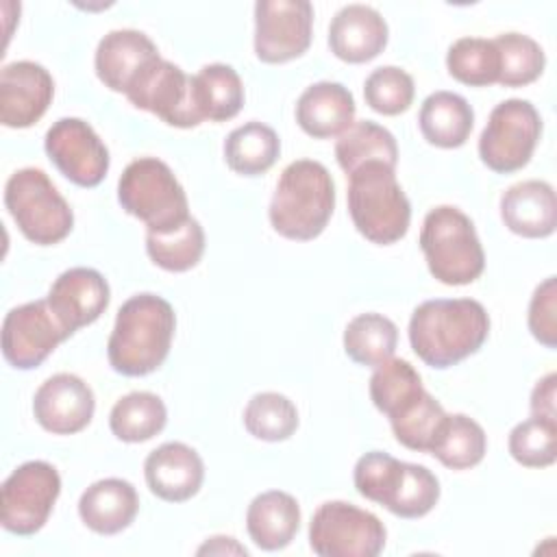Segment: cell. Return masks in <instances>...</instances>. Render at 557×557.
<instances>
[{
  "label": "cell",
  "instance_id": "1",
  "mask_svg": "<svg viewBox=\"0 0 557 557\" xmlns=\"http://www.w3.org/2000/svg\"><path fill=\"white\" fill-rule=\"evenodd\" d=\"M490 335V315L472 298L420 302L409 320V344L426 366L444 370L474 355Z\"/></svg>",
  "mask_w": 557,
  "mask_h": 557
},
{
  "label": "cell",
  "instance_id": "2",
  "mask_svg": "<svg viewBox=\"0 0 557 557\" xmlns=\"http://www.w3.org/2000/svg\"><path fill=\"white\" fill-rule=\"evenodd\" d=\"M174 329L176 315L165 298L148 292L131 296L117 309L107 342L111 368L124 376L154 372L170 355Z\"/></svg>",
  "mask_w": 557,
  "mask_h": 557
},
{
  "label": "cell",
  "instance_id": "3",
  "mask_svg": "<svg viewBox=\"0 0 557 557\" xmlns=\"http://www.w3.org/2000/svg\"><path fill=\"white\" fill-rule=\"evenodd\" d=\"M335 209V183L313 159L292 161L278 176L268 218L285 239L309 242L322 235Z\"/></svg>",
  "mask_w": 557,
  "mask_h": 557
},
{
  "label": "cell",
  "instance_id": "4",
  "mask_svg": "<svg viewBox=\"0 0 557 557\" xmlns=\"http://www.w3.org/2000/svg\"><path fill=\"white\" fill-rule=\"evenodd\" d=\"M352 481L363 498L405 520L426 516L440 500V481L426 466L400 461L381 450L357 459Z\"/></svg>",
  "mask_w": 557,
  "mask_h": 557
},
{
  "label": "cell",
  "instance_id": "5",
  "mask_svg": "<svg viewBox=\"0 0 557 557\" xmlns=\"http://www.w3.org/2000/svg\"><path fill=\"white\" fill-rule=\"evenodd\" d=\"M348 211L355 228L379 246L403 239L411 222L409 198L394 168L383 163H366L348 174Z\"/></svg>",
  "mask_w": 557,
  "mask_h": 557
},
{
  "label": "cell",
  "instance_id": "6",
  "mask_svg": "<svg viewBox=\"0 0 557 557\" xmlns=\"http://www.w3.org/2000/svg\"><path fill=\"white\" fill-rule=\"evenodd\" d=\"M429 272L444 285L474 283L485 270V252L472 220L457 207L431 209L420 228Z\"/></svg>",
  "mask_w": 557,
  "mask_h": 557
},
{
  "label": "cell",
  "instance_id": "7",
  "mask_svg": "<svg viewBox=\"0 0 557 557\" xmlns=\"http://www.w3.org/2000/svg\"><path fill=\"white\" fill-rule=\"evenodd\" d=\"M117 202L141 220L148 233H163L189 218V202L183 185L170 165L157 157L131 161L117 181Z\"/></svg>",
  "mask_w": 557,
  "mask_h": 557
},
{
  "label": "cell",
  "instance_id": "8",
  "mask_svg": "<svg viewBox=\"0 0 557 557\" xmlns=\"http://www.w3.org/2000/svg\"><path fill=\"white\" fill-rule=\"evenodd\" d=\"M4 207L20 233L37 246L63 242L74 226V213L67 200L39 168H22L9 176Z\"/></svg>",
  "mask_w": 557,
  "mask_h": 557
},
{
  "label": "cell",
  "instance_id": "9",
  "mask_svg": "<svg viewBox=\"0 0 557 557\" xmlns=\"http://www.w3.org/2000/svg\"><path fill=\"white\" fill-rule=\"evenodd\" d=\"M385 537L374 513L346 500L322 503L309 522V546L320 557H376Z\"/></svg>",
  "mask_w": 557,
  "mask_h": 557
},
{
  "label": "cell",
  "instance_id": "10",
  "mask_svg": "<svg viewBox=\"0 0 557 557\" xmlns=\"http://www.w3.org/2000/svg\"><path fill=\"white\" fill-rule=\"evenodd\" d=\"M542 117L537 109L522 98H509L496 104L479 137V157L496 174L522 170L540 141Z\"/></svg>",
  "mask_w": 557,
  "mask_h": 557
},
{
  "label": "cell",
  "instance_id": "11",
  "mask_svg": "<svg viewBox=\"0 0 557 557\" xmlns=\"http://www.w3.org/2000/svg\"><path fill=\"white\" fill-rule=\"evenodd\" d=\"M0 522L13 535H35L48 522L61 494V476L48 461L17 466L2 483Z\"/></svg>",
  "mask_w": 557,
  "mask_h": 557
},
{
  "label": "cell",
  "instance_id": "12",
  "mask_svg": "<svg viewBox=\"0 0 557 557\" xmlns=\"http://www.w3.org/2000/svg\"><path fill=\"white\" fill-rule=\"evenodd\" d=\"M313 7L307 0H259L255 4V54L263 63H285L311 46Z\"/></svg>",
  "mask_w": 557,
  "mask_h": 557
},
{
  "label": "cell",
  "instance_id": "13",
  "mask_svg": "<svg viewBox=\"0 0 557 557\" xmlns=\"http://www.w3.org/2000/svg\"><path fill=\"white\" fill-rule=\"evenodd\" d=\"M133 107L148 111L176 128H191L202 124L194 100V76L178 65L157 59L126 91Z\"/></svg>",
  "mask_w": 557,
  "mask_h": 557
},
{
  "label": "cell",
  "instance_id": "14",
  "mask_svg": "<svg viewBox=\"0 0 557 557\" xmlns=\"http://www.w3.org/2000/svg\"><path fill=\"white\" fill-rule=\"evenodd\" d=\"M67 337L46 298L13 307L2 320V355L17 370L41 366Z\"/></svg>",
  "mask_w": 557,
  "mask_h": 557
},
{
  "label": "cell",
  "instance_id": "15",
  "mask_svg": "<svg viewBox=\"0 0 557 557\" xmlns=\"http://www.w3.org/2000/svg\"><path fill=\"white\" fill-rule=\"evenodd\" d=\"M48 159L78 187H96L109 172V150L81 117L57 120L44 139Z\"/></svg>",
  "mask_w": 557,
  "mask_h": 557
},
{
  "label": "cell",
  "instance_id": "16",
  "mask_svg": "<svg viewBox=\"0 0 557 557\" xmlns=\"http://www.w3.org/2000/svg\"><path fill=\"white\" fill-rule=\"evenodd\" d=\"M96 409L91 387L76 374L59 372L46 379L33 398V416L52 435H74L83 431Z\"/></svg>",
  "mask_w": 557,
  "mask_h": 557
},
{
  "label": "cell",
  "instance_id": "17",
  "mask_svg": "<svg viewBox=\"0 0 557 557\" xmlns=\"http://www.w3.org/2000/svg\"><path fill=\"white\" fill-rule=\"evenodd\" d=\"M54 96L50 72L35 61H13L0 70V122L28 128L41 120Z\"/></svg>",
  "mask_w": 557,
  "mask_h": 557
},
{
  "label": "cell",
  "instance_id": "18",
  "mask_svg": "<svg viewBox=\"0 0 557 557\" xmlns=\"http://www.w3.org/2000/svg\"><path fill=\"white\" fill-rule=\"evenodd\" d=\"M46 300L59 324L72 335L104 313L111 300V289L98 270L78 265L54 278Z\"/></svg>",
  "mask_w": 557,
  "mask_h": 557
},
{
  "label": "cell",
  "instance_id": "19",
  "mask_svg": "<svg viewBox=\"0 0 557 557\" xmlns=\"http://www.w3.org/2000/svg\"><path fill=\"white\" fill-rule=\"evenodd\" d=\"M157 59H161L159 50L146 33L135 28H117L109 30L98 41L94 67L104 87L126 96V91Z\"/></svg>",
  "mask_w": 557,
  "mask_h": 557
},
{
  "label": "cell",
  "instance_id": "20",
  "mask_svg": "<svg viewBox=\"0 0 557 557\" xmlns=\"http://www.w3.org/2000/svg\"><path fill=\"white\" fill-rule=\"evenodd\" d=\"M144 476L150 492L161 500L185 503L202 487L205 463L191 446L165 442L146 457Z\"/></svg>",
  "mask_w": 557,
  "mask_h": 557
},
{
  "label": "cell",
  "instance_id": "21",
  "mask_svg": "<svg viewBox=\"0 0 557 557\" xmlns=\"http://www.w3.org/2000/svg\"><path fill=\"white\" fill-rule=\"evenodd\" d=\"M387 22L368 4L342 7L329 26V48L346 63L372 61L387 46Z\"/></svg>",
  "mask_w": 557,
  "mask_h": 557
},
{
  "label": "cell",
  "instance_id": "22",
  "mask_svg": "<svg viewBox=\"0 0 557 557\" xmlns=\"http://www.w3.org/2000/svg\"><path fill=\"white\" fill-rule=\"evenodd\" d=\"M503 224L527 239H542L555 233L557 200L555 189L546 181H520L500 196Z\"/></svg>",
  "mask_w": 557,
  "mask_h": 557
},
{
  "label": "cell",
  "instance_id": "23",
  "mask_svg": "<svg viewBox=\"0 0 557 557\" xmlns=\"http://www.w3.org/2000/svg\"><path fill=\"white\" fill-rule=\"evenodd\" d=\"M355 98L333 81L309 85L296 102V122L313 139L342 135L355 122Z\"/></svg>",
  "mask_w": 557,
  "mask_h": 557
},
{
  "label": "cell",
  "instance_id": "24",
  "mask_svg": "<svg viewBox=\"0 0 557 557\" xmlns=\"http://www.w3.org/2000/svg\"><path fill=\"white\" fill-rule=\"evenodd\" d=\"M139 511V496L124 479H100L78 500V516L87 529L100 535H115L131 527Z\"/></svg>",
  "mask_w": 557,
  "mask_h": 557
},
{
  "label": "cell",
  "instance_id": "25",
  "mask_svg": "<svg viewBox=\"0 0 557 557\" xmlns=\"http://www.w3.org/2000/svg\"><path fill=\"white\" fill-rule=\"evenodd\" d=\"M246 529L261 550H281L289 546L300 529L298 500L281 490L255 496L246 511Z\"/></svg>",
  "mask_w": 557,
  "mask_h": 557
},
{
  "label": "cell",
  "instance_id": "26",
  "mask_svg": "<svg viewBox=\"0 0 557 557\" xmlns=\"http://www.w3.org/2000/svg\"><path fill=\"white\" fill-rule=\"evenodd\" d=\"M418 126L429 144L437 148H459L472 133L474 111L459 94L433 91L420 107Z\"/></svg>",
  "mask_w": 557,
  "mask_h": 557
},
{
  "label": "cell",
  "instance_id": "27",
  "mask_svg": "<svg viewBox=\"0 0 557 557\" xmlns=\"http://www.w3.org/2000/svg\"><path fill=\"white\" fill-rule=\"evenodd\" d=\"M281 154L276 131L263 122H246L233 128L224 141L226 165L242 176L265 174Z\"/></svg>",
  "mask_w": 557,
  "mask_h": 557
},
{
  "label": "cell",
  "instance_id": "28",
  "mask_svg": "<svg viewBox=\"0 0 557 557\" xmlns=\"http://www.w3.org/2000/svg\"><path fill=\"white\" fill-rule=\"evenodd\" d=\"M335 159L346 174H352L366 163H383L396 168L398 146L385 126L372 120H361L352 122L339 135L335 141Z\"/></svg>",
  "mask_w": 557,
  "mask_h": 557
},
{
  "label": "cell",
  "instance_id": "29",
  "mask_svg": "<svg viewBox=\"0 0 557 557\" xmlns=\"http://www.w3.org/2000/svg\"><path fill=\"white\" fill-rule=\"evenodd\" d=\"M194 100L198 113L211 122L233 120L244 107V85L239 74L226 63H209L194 74Z\"/></svg>",
  "mask_w": 557,
  "mask_h": 557
},
{
  "label": "cell",
  "instance_id": "30",
  "mask_svg": "<svg viewBox=\"0 0 557 557\" xmlns=\"http://www.w3.org/2000/svg\"><path fill=\"white\" fill-rule=\"evenodd\" d=\"M487 437L483 426L466 413H446L431 446V455L450 470H468L483 461Z\"/></svg>",
  "mask_w": 557,
  "mask_h": 557
},
{
  "label": "cell",
  "instance_id": "31",
  "mask_svg": "<svg viewBox=\"0 0 557 557\" xmlns=\"http://www.w3.org/2000/svg\"><path fill=\"white\" fill-rule=\"evenodd\" d=\"M165 422L168 409L152 392H131L122 396L109 413L111 433L128 444L152 440L163 431Z\"/></svg>",
  "mask_w": 557,
  "mask_h": 557
},
{
  "label": "cell",
  "instance_id": "32",
  "mask_svg": "<svg viewBox=\"0 0 557 557\" xmlns=\"http://www.w3.org/2000/svg\"><path fill=\"white\" fill-rule=\"evenodd\" d=\"M396 344L398 329L383 313H359L344 329V350L359 366H381L394 357Z\"/></svg>",
  "mask_w": 557,
  "mask_h": 557
},
{
  "label": "cell",
  "instance_id": "33",
  "mask_svg": "<svg viewBox=\"0 0 557 557\" xmlns=\"http://www.w3.org/2000/svg\"><path fill=\"white\" fill-rule=\"evenodd\" d=\"M146 252L154 265L168 272H187L198 265L205 252V231L196 218L163 231L146 233Z\"/></svg>",
  "mask_w": 557,
  "mask_h": 557
},
{
  "label": "cell",
  "instance_id": "34",
  "mask_svg": "<svg viewBox=\"0 0 557 557\" xmlns=\"http://www.w3.org/2000/svg\"><path fill=\"white\" fill-rule=\"evenodd\" d=\"M444 420V407L426 389H422L416 398H411L394 416H389V426L398 444L409 450L429 453Z\"/></svg>",
  "mask_w": 557,
  "mask_h": 557
},
{
  "label": "cell",
  "instance_id": "35",
  "mask_svg": "<svg viewBox=\"0 0 557 557\" xmlns=\"http://www.w3.org/2000/svg\"><path fill=\"white\" fill-rule=\"evenodd\" d=\"M448 74L470 87H487L498 83V50L494 39L461 37L446 52Z\"/></svg>",
  "mask_w": 557,
  "mask_h": 557
},
{
  "label": "cell",
  "instance_id": "36",
  "mask_svg": "<svg viewBox=\"0 0 557 557\" xmlns=\"http://www.w3.org/2000/svg\"><path fill=\"white\" fill-rule=\"evenodd\" d=\"M244 426L257 440L283 442L298 429V409L285 394L259 392L244 409Z\"/></svg>",
  "mask_w": 557,
  "mask_h": 557
},
{
  "label": "cell",
  "instance_id": "37",
  "mask_svg": "<svg viewBox=\"0 0 557 557\" xmlns=\"http://www.w3.org/2000/svg\"><path fill=\"white\" fill-rule=\"evenodd\" d=\"M498 50V85L503 87H524L537 81L546 65V54L542 46L522 33H500L494 37Z\"/></svg>",
  "mask_w": 557,
  "mask_h": 557
},
{
  "label": "cell",
  "instance_id": "38",
  "mask_svg": "<svg viewBox=\"0 0 557 557\" xmlns=\"http://www.w3.org/2000/svg\"><path fill=\"white\" fill-rule=\"evenodd\" d=\"M418 370L405 359H387L370 376V400L383 416H394L403 405L422 392Z\"/></svg>",
  "mask_w": 557,
  "mask_h": 557
},
{
  "label": "cell",
  "instance_id": "39",
  "mask_svg": "<svg viewBox=\"0 0 557 557\" xmlns=\"http://www.w3.org/2000/svg\"><path fill=\"white\" fill-rule=\"evenodd\" d=\"M509 455L524 468H546L557 459V420L531 416L509 433Z\"/></svg>",
  "mask_w": 557,
  "mask_h": 557
},
{
  "label": "cell",
  "instance_id": "40",
  "mask_svg": "<svg viewBox=\"0 0 557 557\" xmlns=\"http://www.w3.org/2000/svg\"><path fill=\"white\" fill-rule=\"evenodd\" d=\"M413 78L396 65H381L363 83L366 104L381 115L405 113L413 102Z\"/></svg>",
  "mask_w": 557,
  "mask_h": 557
},
{
  "label": "cell",
  "instance_id": "41",
  "mask_svg": "<svg viewBox=\"0 0 557 557\" xmlns=\"http://www.w3.org/2000/svg\"><path fill=\"white\" fill-rule=\"evenodd\" d=\"M529 331L546 348H557V281L544 278L529 302Z\"/></svg>",
  "mask_w": 557,
  "mask_h": 557
},
{
  "label": "cell",
  "instance_id": "42",
  "mask_svg": "<svg viewBox=\"0 0 557 557\" xmlns=\"http://www.w3.org/2000/svg\"><path fill=\"white\" fill-rule=\"evenodd\" d=\"M555 372L540 379L531 392V416L550 418L557 420V407H555Z\"/></svg>",
  "mask_w": 557,
  "mask_h": 557
},
{
  "label": "cell",
  "instance_id": "43",
  "mask_svg": "<svg viewBox=\"0 0 557 557\" xmlns=\"http://www.w3.org/2000/svg\"><path fill=\"white\" fill-rule=\"evenodd\" d=\"M205 553H218V555H228V553H235V555H246L248 550L244 546H239L233 537H226V535H215L211 537L209 542H205L200 548H198V555H205Z\"/></svg>",
  "mask_w": 557,
  "mask_h": 557
}]
</instances>
